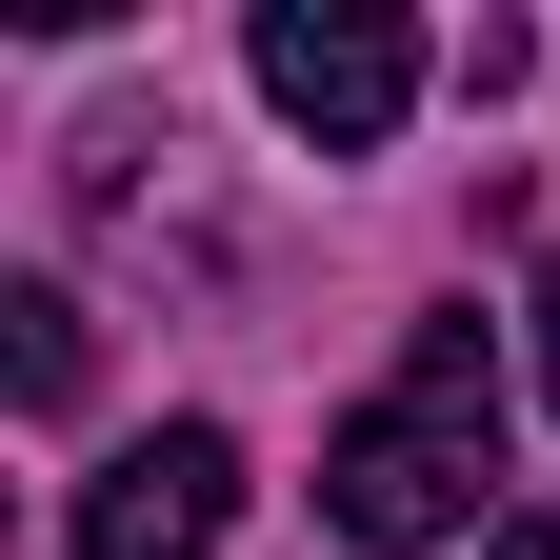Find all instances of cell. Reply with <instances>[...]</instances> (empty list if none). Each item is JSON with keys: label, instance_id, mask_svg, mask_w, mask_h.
Segmentation results:
<instances>
[{"label": "cell", "instance_id": "obj_5", "mask_svg": "<svg viewBox=\"0 0 560 560\" xmlns=\"http://www.w3.org/2000/svg\"><path fill=\"white\" fill-rule=\"evenodd\" d=\"M540 400H560V260H540Z\"/></svg>", "mask_w": 560, "mask_h": 560}, {"label": "cell", "instance_id": "obj_4", "mask_svg": "<svg viewBox=\"0 0 560 560\" xmlns=\"http://www.w3.org/2000/svg\"><path fill=\"white\" fill-rule=\"evenodd\" d=\"M0 381H21L40 420L81 400V301H60V280H0Z\"/></svg>", "mask_w": 560, "mask_h": 560}, {"label": "cell", "instance_id": "obj_3", "mask_svg": "<svg viewBox=\"0 0 560 560\" xmlns=\"http://www.w3.org/2000/svg\"><path fill=\"white\" fill-rule=\"evenodd\" d=\"M221 521H241V441L221 420H161V441H120L81 480V560H221Z\"/></svg>", "mask_w": 560, "mask_h": 560}, {"label": "cell", "instance_id": "obj_1", "mask_svg": "<svg viewBox=\"0 0 560 560\" xmlns=\"http://www.w3.org/2000/svg\"><path fill=\"white\" fill-rule=\"evenodd\" d=\"M480 480H501V340H480V301H441L400 340V381L320 441V521L361 540V560H420V540H501L480 521Z\"/></svg>", "mask_w": 560, "mask_h": 560}, {"label": "cell", "instance_id": "obj_2", "mask_svg": "<svg viewBox=\"0 0 560 560\" xmlns=\"http://www.w3.org/2000/svg\"><path fill=\"white\" fill-rule=\"evenodd\" d=\"M260 101L320 140V161H381V140L420 120V21L400 0H260Z\"/></svg>", "mask_w": 560, "mask_h": 560}, {"label": "cell", "instance_id": "obj_6", "mask_svg": "<svg viewBox=\"0 0 560 560\" xmlns=\"http://www.w3.org/2000/svg\"><path fill=\"white\" fill-rule=\"evenodd\" d=\"M480 560H560V521H501V540H480Z\"/></svg>", "mask_w": 560, "mask_h": 560}]
</instances>
